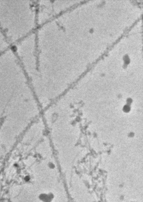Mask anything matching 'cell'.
Returning <instances> with one entry per match:
<instances>
[{
	"mask_svg": "<svg viewBox=\"0 0 143 202\" xmlns=\"http://www.w3.org/2000/svg\"><path fill=\"white\" fill-rule=\"evenodd\" d=\"M35 32L14 44L13 50L29 81L36 73L37 67Z\"/></svg>",
	"mask_w": 143,
	"mask_h": 202,
	"instance_id": "1",
	"label": "cell"
},
{
	"mask_svg": "<svg viewBox=\"0 0 143 202\" xmlns=\"http://www.w3.org/2000/svg\"><path fill=\"white\" fill-rule=\"evenodd\" d=\"M53 196L47 193H41L39 196V199L43 202H50L53 199Z\"/></svg>",
	"mask_w": 143,
	"mask_h": 202,
	"instance_id": "2",
	"label": "cell"
}]
</instances>
